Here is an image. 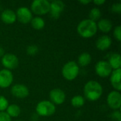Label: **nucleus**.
Returning <instances> with one entry per match:
<instances>
[{"label":"nucleus","instance_id":"obj_1","mask_svg":"<svg viewBox=\"0 0 121 121\" xmlns=\"http://www.w3.org/2000/svg\"><path fill=\"white\" fill-rule=\"evenodd\" d=\"M84 94L85 98L90 101L99 100L103 94V86L96 81L90 80L84 86Z\"/></svg>","mask_w":121,"mask_h":121},{"label":"nucleus","instance_id":"obj_2","mask_svg":"<svg viewBox=\"0 0 121 121\" xmlns=\"http://www.w3.org/2000/svg\"><path fill=\"white\" fill-rule=\"evenodd\" d=\"M78 34L84 38H90L94 36L97 31L96 22H94L89 18L81 21L77 28Z\"/></svg>","mask_w":121,"mask_h":121},{"label":"nucleus","instance_id":"obj_3","mask_svg":"<svg viewBox=\"0 0 121 121\" xmlns=\"http://www.w3.org/2000/svg\"><path fill=\"white\" fill-rule=\"evenodd\" d=\"M79 66L75 61H68L62 69V75L67 81L74 80L79 74Z\"/></svg>","mask_w":121,"mask_h":121},{"label":"nucleus","instance_id":"obj_4","mask_svg":"<svg viewBox=\"0 0 121 121\" xmlns=\"http://www.w3.org/2000/svg\"><path fill=\"white\" fill-rule=\"evenodd\" d=\"M56 112V106L50 101L43 100L38 103L35 107V113L42 117H49Z\"/></svg>","mask_w":121,"mask_h":121},{"label":"nucleus","instance_id":"obj_5","mask_svg":"<svg viewBox=\"0 0 121 121\" xmlns=\"http://www.w3.org/2000/svg\"><path fill=\"white\" fill-rule=\"evenodd\" d=\"M50 2L48 0H34L30 5V11L32 13L37 16L45 15L50 11Z\"/></svg>","mask_w":121,"mask_h":121},{"label":"nucleus","instance_id":"obj_6","mask_svg":"<svg viewBox=\"0 0 121 121\" xmlns=\"http://www.w3.org/2000/svg\"><path fill=\"white\" fill-rule=\"evenodd\" d=\"M1 64L6 69L13 70L17 68L19 65V60L18 57L12 53H6L1 57Z\"/></svg>","mask_w":121,"mask_h":121},{"label":"nucleus","instance_id":"obj_7","mask_svg":"<svg viewBox=\"0 0 121 121\" xmlns=\"http://www.w3.org/2000/svg\"><path fill=\"white\" fill-rule=\"evenodd\" d=\"M106 102L108 106L113 111L120 110L121 107V92L115 90L111 91L107 96Z\"/></svg>","mask_w":121,"mask_h":121},{"label":"nucleus","instance_id":"obj_8","mask_svg":"<svg viewBox=\"0 0 121 121\" xmlns=\"http://www.w3.org/2000/svg\"><path fill=\"white\" fill-rule=\"evenodd\" d=\"M112 71L113 69L111 67L106 60H100L97 62L95 65V72L101 78L110 77Z\"/></svg>","mask_w":121,"mask_h":121},{"label":"nucleus","instance_id":"obj_9","mask_svg":"<svg viewBox=\"0 0 121 121\" xmlns=\"http://www.w3.org/2000/svg\"><path fill=\"white\" fill-rule=\"evenodd\" d=\"M16 21L22 24H28L30 23L33 18V13L30 9L25 6L19 7L16 12Z\"/></svg>","mask_w":121,"mask_h":121},{"label":"nucleus","instance_id":"obj_10","mask_svg":"<svg viewBox=\"0 0 121 121\" xmlns=\"http://www.w3.org/2000/svg\"><path fill=\"white\" fill-rule=\"evenodd\" d=\"M11 95L16 99H26L29 94L30 91L28 88L23 84H13L11 88Z\"/></svg>","mask_w":121,"mask_h":121},{"label":"nucleus","instance_id":"obj_11","mask_svg":"<svg viewBox=\"0 0 121 121\" xmlns=\"http://www.w3.org/2000/svg\"><path fill=\"white\" fill-rule=\"evenodd\" d=\"M65 7V3L61 0H54L50 2L49 13L54 19H57L60 17Z\"/></svg>","mask_w":121,"mask_h":121},{"label":"nucleus","instance_id":"obj_12","mask_svg":"<svg viewBox=\"0 0 121 121\" xmlns=\"http://www.w3.org/2000/svg\"><path fill=\"white\" fill-rule=\"evenodd\" d=\"M50 101L54 105H62L66 100V94L63 90L59 88L52 89L49 94Z\"/></svg>","mask_w":121,"mask_h":121},{"label":"nucleus","instance_id":"obj_13","mask_svg":"<svg viewBox=\"0 0 121 121\" xmlns=\"http://www.w3.org/2000/svg\"><path fill=\"white\" fill-rule=\"evenodd\" d=\"M13 75L12 72L6 69L0 70V88L6 89L12 85Z\"/></svg>","mask_w":121,"mask_h":121},{"label":"nucleus","instance_id":"obj_14","mask_svg":"<svg viewBox=\"0 0 121 121\" xmlns=\"http://www.w3.org/2000/svg\"><path fill=\"white\" fill-rule=\"evenodd\" d=\"M112 45V39L108 35L100 36L96 42V48L100 51L107 50Z\"/></svg>","mask_w":121,"mask_h":121},{"label":"nucleus","instance_id":"obj_15","mask_svg":"<svg viewBox=\"0 0 121 121\" xmlns=\"http://www.w3.org/2000/svg\"><path fill=\"white\" fill-rule=\"evenodd\" d=\"M0 18H1V21L5 24H7V25L13 24L16 21V12L10 9H4L1 13Z\"/></svg>","mask_w":121,"mask_h":121},{"label":"nucleus","instance_id":"obj_16","mask_svg":"<svg viewBox=\"0 0 121 121\" xmlns=\"http://www.w3.org/2000/svg\"><path fill=\"white\" fill-rule=\"evenodd\" d=\"M121 69L113 70L110 75V82L115 91H121Z\"/></svg>","mask_w":121,"mask_h":121},{"label":"nucleus","instance_id":"obj_17","mask_svg":"<svg viewBox=\"0 0 121 121\" xmlns=\"http://www.w3.org/2000/svg\"><path fill=\"white\" fill-rule=\"evenodd\" d=\"M98 30H101L102 33H108L113 28L112 21L108 18H101L98 22H96Z\"/></svg>","mask_w":121,"mask_h":121},{"label":"nucleus","instance_id":"obj_18","mask_svg":"<svg viewBox=\"0 0 121 121\" xmlns=\"http://www.w3.org/2000/svg\"><path fill=\"white\" fill-rule=\"evenodd\" d=\"M113 70L121 69V56L119 53H112L110 55L108 60H107Z\"/></svg>","mask_w":121,"mask_h":121},{"label":"nucleus","instance_id":"obj_19","mask_svg":"<svg viewBox=\"0 0 121 121\" xmlns=\"http://www.w3.org/2000/svg\"><path fill=\"white\" fill-rule=\"evenodd\" d=\"M92 60L91 55L89 52H82L78 57L77 64L79 67H86L91 64Z\"/></svg>","mask_w":121,"mask_h":121},{"label":"nucleus","instance_id":"obj_20","mask_svg":"<svg viewBox=\"0 0 121 121\" xmlns=\"http://www.w3.org/2000/svg\"><path fill=\"white\" fill-rule=\"evenodd\" d=\"M5 112L11 117V118H17L21 114V108L17 104H9Z\"/></svg>","mask_w":121,"mask_h":121},{"label":"nucleus","instance_id":"obj_21","mask_svg":"<svg viewBox=\"0 0 121 121\" xmlns=\"http://www.w3.org/2000/svg\"><path fill=\"white\" fill-rule=\"evenodd\" d=\"M30 24L35 30H40L44 28L45 26V20L42 17L35 16V17H33L30 21Z\"/></svg>","mask_w":121,"mask_h":121},{"label":"nucleus","instance_id":"obj_22","mask_svg":"<svg viewBox=\"0 0 121 121\" xmlns=\"http://www.w3.org/2000/svg\"><path fill=\"white\" fill-rule=\"evenodd\" d=\"M85 104V99L82 95L74 96L71 99V104L76 108H82Z\"/></svg>","mask_w":121,"mask_h":121},{"label":"nucleus","instance_id":"obj_23","mask_svg":"<svg viewBox=\"0 0 121 121\" xmlns=\"http://www.w3.org/2000/svg\"><path fill=\"white\" fill-rule=\"evenodd\" d=\"M89 18L94 22L99 21L101 19V10L97 8V7H94L93 9H91L89 14Z\"/></svg>","mask_w":121,"mask_h":121},{"label":"nucleus","instance_id":"obj_24","mask_svg":"<svg viewBox=\"0 0 121 121\" xmlns=\"http://www.w3.org/2000/svg\"><path fill=\"white\" fill-rule=\"evenodd\" d=\"M9 103L8 99L2 95H0V112H4L6 111L9 106Z\"/></svg>","mask_w":121,"mask_h":121},{"label":"nucleus","instance_id":"obj_25","mask_svg":"<svg viewBox=\"0 0 121 121\" xmlns=\"http://www.w3.org/2000/svg\"><path fill=\"white\" fill-rule=\"evenodd\" d=\"M39 51L38 47L36 45H30L26 48V53L30 56H33L36 55Z\"/></svg>","mask_w":121,"mask_h":121},{"label":"nucleus","instance_id":"obj_26","mask_svg":"<svg viewBox=\"0 0 121 121\" xmlns=\"http://www.w3.org/2000/svg\"><path fill=\"white\" fill-rule=\"evenodd\" d=\"M113 36L118 42L121 41V26H117L113 29Z\"/></svg>","mask_w":121,"mask_h":121},{"label":"nucleus","instance_id":"obj_27","mask_svg":"<svg viewBox=\"0 0 121 121\" xmlns=\"http://www.w3.org/2000/svg\"><path fill=\"white\" fill-rule=\"evenodd\" d=\"M110 118L113 121H121V112L120 110L113 111L110 115Z\"/></svg>","mask_w":121,"mask_h":121},{"label":"nucleus","instance_id":"obj_28","mask_svg":"<svg viewBox=\"0 0 121 121\" xmlns=\"http://www.w3.org/2000/svg\"><path fill=\"white\" fill-rule=\"evenodd\" d=\"M111 10L113 13L121 14V3H115L111 6Z\"/></svg>","mask_w":121,"mask_h":121},{"label":"nucleus","instance_id":"obj_29","mask_svg":"<svg viewBox=\"0 0 121 121\" xmlns=\"http://www.w3.org/2000/svg\"><path fill=\"white\" fill-rule=\"evenodd\" d=\"M0 121H12L11 118L5 112H0Z\"/></svg>","mask_w":121,"mask_h":121},{"label":"nucleus","instance_id":"obj_30","mask_svg":"<svg viewBox=\"0 0 121 121\" xmlns=\"http://www.w3.org/2000/svg\"><path fill=\"white\" fill-rule=\"evenodd\" d=\"M92 2L94 4H96V6H101V5H103L104 4L106 3V1L105 0H94Z\"/></svg>","mask_w":121,"mask_h":121},{"label":"nucleus","instance_id":"obj_31","mask_svg":"<svg viewBox=\"0 0 121 121\" xmlns=\"http://www.w3.org/2000/svg\"><path fill=\"white\" fill-rule=\"evenodd\" d=\"M38 117L39 116L36 113H34L31 115L30 116V120L32 121H37L38 120Z\"/></svg>","mask_w":121,"mask_h":121},{"label":"nucleus","instance_id":"obj_32","mask_svg":"<svg viewBox=\"0 0 121 121\" xmlns=\"http://www.w3.org/2000/svg\"><path fill=\"white\" fill-rule=\"evenodd\" d=\"M79 4H81L82 5H87L90 3H91L92 1H91V0H82V1H79Z\"/></svg>","mask_w":121,"mask_h":121},{"label":"nucleus","instance_id":"obj_33","mask_svg":"<svg viewBox=\"0 0 121 121\" xmlns=\"http://www.w3.org/2000/svg\"><path fill=\"white\" fill-rule=\"evenodd\" d=\"M4 54H5V53H4V48H2L1 47H0V57H2L4 56Z\"/></svg>","mask_w":121,"mask_h":121},{"label":"nucleus","instance_id":"obj_34","mask_svg":"<svg viewBox=\"0 0 121 121\" xmlns=\"http://www.w3.org/2000/svg\"><path fill=\"white\" fill-rule=\"evenodd\" d=\"M18 121V120H17V121Z\"/></svg>","mask_w":121,"mask_h":121}]
</instances>
